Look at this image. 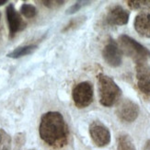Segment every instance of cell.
I'll return each instance as SVG.
<instances>
[{
    "instance_id": "obj_1",
    "label": "cell",
    "mask_w": 150,
    "mask_h": 150,
    "mask_svg": "<svg viewBox=\"0 0 150 150\" xmlns=\"http://www.w3.org/2000/svg\"><path fill=\"white\" fill-rule=\"evenodd\" d=\"M39 134L45 144L54 148H61L67 145L69 131L60 112H48L41 118Z\"/></svg>"
},
{
    "instance_id": "obj_2",
    "label": "cell",
    "mask_w": 150,
    "mask_h": 150,
    "mask_svg": "<svg viewBox=\"0 0 150 150\" xmlns=\"http://www.w3.org/2000/svg\"><path fill=\"white\" fill-rule=\"evenodd\" d=\"M98 87L100 93V102L105 107L113 106L122 96L120 87L112 77L104 74L98 76Z\"/></svg>"
},
{
    "instance_id": "obj_3",
    "label": "cell",
    "mask_w": 150,
    "mask_h": 150,
    "mask_svg": "<svg viewBox=\"0 0 150 150\" xmlns=\"http://www.w3.org/2000/svg\"><path fill=\"white\" fill-rule=\"evenodd\" d=\"M120 49L122 54L131 57L136 63H146L150 57V51L139 42H136L134 39L128 35L122 34L119 37Z\"/></svg>"
},
{
    "instance_id": "obj_4",
    "label": "cell",
    "mask_w": 150,
    "mask_h": 150,
    "mask_svg": "<svg viewBox=\"0 0 150 150\" xmlns=\"http://www.w3.org/2000/svg\"><path fill=\"white\" fill-rule=\"evenodd\" d=\"M73 100L75 105L79 108L84 109L88 107L93 101V87L91 83L84 81L77 84L73 88Z\"/></svg>"
},
{
    "instance_id": "obj_5",
    "label": "cell",
    "mask_w": 150,
    "mask_h": 150,
    "mask_svg": "<svg viewBox=\"0 0 150 150\" xmlns=\"http://www.w3.org/2000/svg\"><path fill=\"white\" fill-rule=\"evenodd\" d=\"M89 134L93 143L99 147L106 146L110 142L109 129L100 121H94L89 125Z\"/></svg>"
},
{
    "instance_id": "obj_6",
    "label": "cell",
    "mask_w": 150,
    "mask_h": 150,
    "mask_svg": "<svg viewBox=\"0 0 150 150\" xmlns=\"http://www.w3.org/2000/svg\"><path fill=\"white\" fill-rule=\"evenodd\" d=\"M6 19L8 23L9 38H13L18 32L23 30L26 28V22L23 21L21 14L16 10L13 4H9L6 9Z\"/></svg>"
},
{
    "instance_id": "obj_7",
    "label": "cell",
    "mask_w": 150,
    "mask_h": 150,
    "mask_svg": "<svg viewBox=\"0 0 150 150\" xmlns=\"http://www.w3.org/2000/svg\"><path fill=\"white\" fill-rule=\"evenodd\" d=\"M116 114L121 121L132 122L138 117L139 106L131 100H123L117 107Z\"/></svg>"
},
{
    "instance_id": "obj_8",
    "label": "cell",
    "mask_w": 150,
    "mask_h": 150,
    "mask_svg": "<svg viewBox=\"0 0 150 150\" xmlns=\"http://www.w3.org/2000/svg\"><path fill=\"white\" fill-rule=\"evenodd\" d=\"M102 56L109 66L112 67H118L121 66L122 59V53L119 47V45L113 40H112V39L104 46L102 51Z\"/></svg>"
},
{
    "instance_id": "obj_9",
    "label": "cell",
    "mask_w": 150,
    "mask_h": 150,
    "mask_svg": "<svg viewBox=\"0 0 150 150\" xmlns=\"http://www.w3.org/2000/svg\"><path fill=\"white\" fill-rule=\"evenodd\" d=\"M137 87L143 94L150 97V67L146 63L136 64Z\"/></svg>"
},
{
    "instance_id": "obj_10",
    "label": "cell",
    "mask_w": 150,
    "mask_h": 150,
    "mask_svg": "<svg viewBox=\"0 0 150 150\" xmlns=\"http://www.w3.org/2000/svg\"><path fill=\"white\" fill-rule=\"evenodd\" d=\"M129 12L121 6H112L109 8L105 21L109 25L112 26H122L128 23L129 21Z\"/></svg>"
},
{
    "instance_id": "obj_11",
    "label": "cell",
    "mask_w": 150,
    "mask_h": 150,
    "mask_svg": "<svg viewBox=\"0 0 150 150\" xmlns=\"http://www.w3.org/2000/svg\"><path fill=\"white\" fill-rule=\"evenodd\" d=\"M134 26L137 33L146 38H150V11H142L135 17Z\"/></svg>"
},
{
    "instance_id": "obj_12",
    "label": "cell",
    "mask_w": 150,
    "mask_h": 150,
    "mask_svg": "<svg viewBox=\"0 0 150 150\" xmlns=\"http://www.w3.org/2000/svg\"><path fill=\"white\" fill-rule=\"evenodd\" d=\"M36 49H37V45H34V44H30V45H25V46H21V47H18L14 51H12L11 53H9L8 54V57L17 59V58H21L25 55H29L32 54Z\"/></svg>"
},
{
    "instance_id": "obj_13",
    "label": "cell",
    "mask_w": 150,
    "mask_h": 150,
    "mask_svg": "<svg viewBox=\"0 0 150 150\" xmlns=\"http://www.w3.org/2000/svg\"><path fill=\"white\" fill-rule=\"evenodd\" d=\"M117 150H136L134 141L128 134H121L118 137Z\"/></svg>"
},
{
    "instance_id": "obj_14",
    "label": "cell",
    "mask_w": 150,
    "mask_h": 150,
    "mask_svg": "<svg viewBox=\"0 0 150 150\" xmlns=\"http://www.w3.org/2000/svg\"><path fill=\"white\" fill-rule=\"evenodd\" d=\"M127 3L132 9L150 11V0H131L127 1Z\"/></svg>"
},
{
    "instance_id": "obj_15",
    "label": "cell",
    "mask_w": 150,
    "mask_h": 150,
    "mask_svg": "<svg viewBox=\"0 0 150 150\" xmlns=\"http://www.w3.org/2000/svg\"><path fill=\"white\" fill-rule=\"evenodd\" d=\"M10 149H11V137L3 129H0V150H10Z\"/></svg>"
},
{
    "instance_id": "obj_16",
    "label": "cell",
    "mask_w": 150,
    "mask_h": 150,
    "mask_svg": "<svg viewBox=\"0 0 150 150\" xmlns=\"http://www.w3.org/2000/svg\"><path fill=\"white\" fill-rule=\"evenodd\" d=\"M21 13L27 18H33L37 15V9L33 5L23 4L21 6Z\"/></svg>"
},
{
    "instance_id": "obj_17",
    "label": "cell",
    "mask_w": 150,
    "mask_h": 150,
    "mask_svg": "<svg viewBox=\"0 0 150 150\" xmlns=\"http://www.w3.org/2000/svg\"><path fill=\"white\" fill-rule=\"evenodd\" d=\"M88 1H78V2H76L72 6H70V8L67 10V14L70 15V14H74V13L77 12L79 9H81L84 6L88 5Z\"/></svg>"
},
{
    "instance_id": "obj_18",
    "label": "cell",
    "mask_w": 150,
    "mask_h": 150,
    "mask_svg": "<svg viewBox=\"0 0 150 150\" xmlns=\"http://www.w3.org/2000/svg\"><path fill=\"white\" fill-rule=\"evenodd\" d=\"M42 3L49 8H58V6H62L63 4H64V1H59V0H48V1H42Z\"/></svg>"
},
{
    "instance_id": "obj_19",
    "label": "cell",
    "mask_w": 150,
    "mask_h": 150,
    "mask_svg": "<svg viewBox=\"0 0 150 150\" xmlns=\"http://www.w3.org/2000/svg\"><path fill=\"white\" fill-rule=\"evenodd\" d=\"M80 21H81L80 18H78V19H77V18H76V19H72V21H71L69 22V24L67 25V27L64 29V31H67V30H70L71 28L75 27V26H78V25H79Z\"/></svg>"
},
{
    "instance_id": "obj_20",
    "label": "cell",
    "mask_w": 150,
    "mask_h": 150,
    "mask_svg": "<svg viewBox=\"0 0 150 150\" xmlns=\"http://www.w3.org/2000/svg\"><path fill=\"white\" fill-rule=\"evenodd\" d=\"M145 150H150V139L146 141V145H145V147H144Z\"/></svg>"
},
{
    "instance_id": "obj_21",
    "label": "cell",
    "mask_w": 150,
    "mask_h": 150,
    "mask_svg": "<svg viewBox=\"0 0 150 150\" xmlns=\"http://www.w3.org/2000/svg\"><path fill=\"white\" fill-rule=\"evenodd\" d=\"M6 3H8L6 0H0V6H3V5H5Z\"/></svg>"
},
{
    "instance_id": "obj_22",
    "label": "cell",
    "mask_w": 150,
    "mask_h": 150,
    "mask_svg": "<svg viewBox=\"0 0 150 150\" xmlns=\"http://www.w3.org/2000/svg\"><path fill=\"white\" fill-rule=\"evenodd\" d=\"M0 30H1V12H0Z\"/></svg>"
},
{
    "instance_id": "obj_23",
    "label": "cell",
    "mask_w": 150,
    "mask_h": 150,
    "mask_svg": "<svg viewBox=\"0 0 150 150\" xmlns=\"http://www.w3.org/2000/svg\"><path fill=\"white\" fill-rule=\"evenodd\" d=\"M31 150H34V149H31Z\"/></svg>"
}]
</instances>
